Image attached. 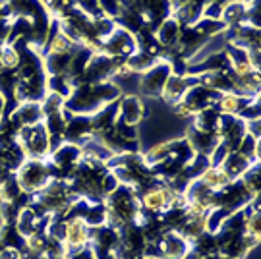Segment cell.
I'll return each mask as SVG.
<instances>
[{
  "mask_svg": "<svg viewBox=\"0 0 261 259\" xmlns=\"http://www.w3.org/2000/svg\"><path fill=\"white\" fill-rule=\"evenodd\" d=\"M196 178L205 186V188H209L211 192H221V190L226 188L230 182H234V180L228 178V174L224 172L223 168L217 167V165H209V167H207L205 170H201Z\"/></svg>",
  "mask_w": 261,
  "mask_h": 259,
  "instance_id": "6da1fadb",
  "label": "cell"
},
{
  "mask_svg": "<svg viewBox=\"0 0 261 259\" xmlns=\"http://www.w3.org/2000/svg\"><path fill=\"white\" fill-rule=\"evenodd\" d=\"M120 118L126 126H134L143 118V105L138 97H126L120 107Z\"/></svg>",
  "mask_w": 261,
  "mask_h": 259,
  "instance_id": "7a4b0ae2",
  "label": "cell"
}]
</instances>
